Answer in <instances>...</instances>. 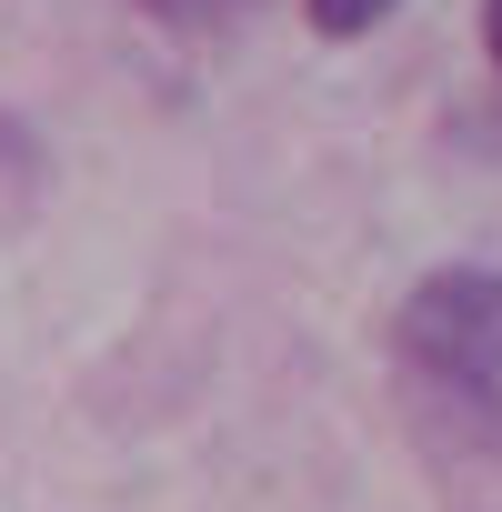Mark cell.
Masks as SVG:
<instances>
[{
  "mask_svg": "<svg viewBox=\"0 0 502 512\" xmlns=\"http://www.w3.org/2000/svg\"><path fill=\"white\" fill-rule=\"evenodd\" d=\"M392 352H402L422 382L492 402V392H502V272L452 262V272L412 282L402 312H392Z\"/></svg>",
  "mask_w": 502,
  "mask_h": 512,
  "instance_id": "6da1fadb",
  "label": "cell"
},
{
  "mask_svg": "<svg viewBox=\"0 0 502 512\" xmlns=\"http://www.w3.org/2000/svg\"><path fill=\"white\" fill-rule=\"evenodd\" d=\"M392 11H402V0H312V31H322V41H362V31L392 21Z\"/></svg>",
  "mask_w": 502,
  "mask_h": 512,
  "instance_id": "7a4b0ae2",
  "label": "cell"
},
{
  "mask_svg": "<svg viewBox=\"0 0 502 512\" xmlns=\"http://www.w3.org/2000/svg\"><path fill=\"white\" fill-rule=\"evenodd\" d=\"M482 41H492V71H502V0H482Z\"/></svg>",
  "mask_w": 502,
  "mask_h": 512,
  "instance_id": "3957f363",
  "label": "cell"
}]
</instances>
